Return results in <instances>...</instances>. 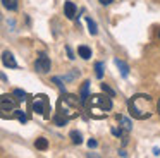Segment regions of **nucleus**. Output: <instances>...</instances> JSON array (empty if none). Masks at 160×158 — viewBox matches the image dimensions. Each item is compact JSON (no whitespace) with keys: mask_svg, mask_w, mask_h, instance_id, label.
I'll return each mask as SVG.
<instances>
[{"mask_svg":"<svg viewBox=\"0 0 160 158\" xmlns=\"http://www.w3.org/2000/svg\"><path fill=\"white\" fill-rule=\"evenodd\" d=\"M2 5H4L7 10H18L19 0H2Z\"/></svg>","mask_w":160,"mask_h":158,"instance_id":"11","label":"nucleus"},{"mask_svg":"<svg viewBox=\"0 0 160 158\" xmlns=\"http://www.w3.org/2000/svg\"><path fill=\"white\" fill-rule=\"evenodd\" d=\"M153 155H155V156H158V155H160V150H157V148H155V150H153Z\"/></svg>","mask_w":160,"mask_h":158,"instance_id":"25","label":"nucleus"},{"mask_svg":"<svg viewBox=\"0 0 160 158\" xmlns=\"http://www.w3.org/2000/svg\"><path fill=\"white\" fill-rule=\"evenodd\" d=\"M78 53H79L81 58L90 60V58H91V48L86 47V45H81V47H78Z\"/></svg>","mask_w":160,"mask_h":158,"instance_id":"9","label":"nucleus"},{"mask_svg":"<svg viewBox=\"0 0 160 158\" xmlns=\"http://www.w3.org/2000/svg\"><path fill=\"white\" fill-rule=\"evenodd\" d=\"M117 122L121 124V129H124L126 132H129V131L132 129L131 120H129V119H126V117H122V115H117Z\"/></svg>","mask_w":160,"mask_h":158,"instance_id":"10","label":"nucleus"},{"mask_svg":"<svg viewBox=\"0 0 160 158\" xmlns=\"http://www.w3.org/2000/svg\"><path fill=\"white\" fill-rule=\"evenodd\" d=\"M2 64H4L5 67H9V69H16V67H18V62H16L14 55H12L9 50H5L4 53H2Z\"/></svg>","mask_w":160,"mask_h":158,"instance_id":"7","label":"nucleus"},{"mask_svg":"<svg viewBox=\"0 0 160 158\" xmlns=\"http://www.w3.org/2000/svg\"><path fill=\"white\" fill-rule=\"evenodd\" d=\"M97 141H95V139H90V141H88V146H90V148H97Z\"/></svg>","mask_w":160,"mask_h":158,"instance_id":"22","label":"nucleus"},{"mask_svg":"<svg viewBox=\"0 0 160 158\" xmlns=\"http://www.w3.org/2000/svg\"><path fill=\"white\" fill-rule=\"evenodd\" d=\"M53 120H55L57 126H66V124H67V119H66V117H62V115H59V113L55 115V119H53Z\"/></svg>","mask_w":160,"mask_h":158,"instance_id":"18","label":"nucleus"},{"mask_svg":"<svg viewBox=\"0 0 160 158\" xmlns=\"http://www.w3.org/2000/svg\"><path fill=\"white\" fill-rule=\"evenodd\" d=\"M86 106V112L91 119H105L107 113L112 110V100L108 96H103V95H91L86 98V101L83 103Z\"/></svg>","mask_w":160,"mask_h":158,"instance_id":"2","label":"nucleus"},{"mask_svg":"<svg viewBox=\"0 0 160 158\" xmlns=\"http://www.w3.org/2000/svg\"><path fill=\"white\" fill-rule=\"evenodd\" d=\"M98 2H100L102 5H110V3L114 2V0H98Z\"/></svg>","mask_w":160,"mask_h":158,"instance_id":"24","label":"nucleus"},{"mask_svg":"<svg viewBox=\"0 0 160 158\" xmlns=\"http://www.w3.org/2000/svg\"><path fill=\"white\" fill-rule=\"evenodd\" d=\"M128 112L132 119L138 120H146L153 115L155 112V100L150 95L145 93H138V95L131 96L128 101Z\"/></svg>","mask_w":160,"mask_h":158,"instance_id":"1","label":"nucleus"},{"mask_svg":"<svg viewBox=\"0 0 160 158\" xmlns=\"http://www.w3.org/2000/svg\"><path fill=\"white\" fill-rule=\"evenodd\" d=\"M102 91H103V93H107L108 96H114V95H115V91H114V89H112L108 84H105V82L102 84Z\"/></svg>","mask_w":160,"mask_h":158,"instance_id":"19","label":"nucleus"},{"mask_svg":"<svg viewBox=\"0 0 160 158\" xmlns=\"http://www.w3.org/2000/svg\"><path fill=\"white\" fill-rule=\"evenodd\" d=\"M35 146L38 148V150H47V148H48V141H47L45 137H38V139L35 141Z\"/></svg>","mask_w":160,"mask_h":158,"instance_id":"15","label":"nucleus"},{"mask_svg":"<svg viewBox=\"0 0 160 158\" xmlns=\"http://www.w3.org/2000/svg\"><path fill=\"white\" fill-rule=\"evenodd\" d=\"M19 100L14 98L12 95H4L0 96V117L7 119V112H16Z\"/></svg>","mask_w":160,"mask_h":158,"instance_id":"4","label":"nucleus"},{"mask_svg":"<svg viewBox=\"0 0 160 158\" xmlns=\"http://www.w3.org/2000/svg\"><path fill=\"white\" fill-rule=\"evenodd\" d=\"M81 108H83L81 100L78 98V96H74V95H67L66 91H64V95L60 96L59 101H57V113L62 115V117H66L67 120L76 119V117L81 113Z\"/></svg>","mask_w":160,"mask_h":158,"instance_id":"3","label":"nucleus"},{"mask_svg":"<svg viewBox=\"0 0 160 158\" xmlns=\"http://www.w3.org/2000/svg\"><path fill=\"white\" fill-rule=\"evenodd\" d=\"M33 110L40 115H43L45 119H50V103H48V98L45 95H38L35 96L33 100Z\"/></svg>","mask_w":160,"mask_h":158,"instance_id":"5","label":"nucleus"},{"mask_svg":"<svg viewBox=\"0 0 160 158\" xmlns=\"http://www.w3.org/2000/svg\"><path fill=\"white\" fill-rule=\"evenodd\" d=\"M50 67H52V62H50V58L47 57L45 53H42L38 58H36V62H35L36 72H40V74H47V72L50 71Z\"/></svg>","mask_w":160,"mask_h":158,"instance_id":"6","label":"nucleus"},{"mask_svg":"<svg viewBox=\"0 0 160 158\" xmlns=\"http://www.w3.org/2000/svg\"><path fill=\"white\" fill-rule=\"evenodd\" d=\"M14 96H18V100H19V101L26 100V93L22 91V89H14Z\"/></svg>","mask_w":160,"mask_h":158,"instance_id":"20","label":"nucleus"},{"mask_svg":"<svg viewBox=\"0 0 160 158\" xmlns=\"http://www.w3.org/2000/svg\"><path fill=\"white\" fill-rule=\"evenodd\" d=\"M52 81H53V82H55V84H57V86H59V89H60V91H66V86H64V84H62V79H60V77H53V79H52Z\"/></svg>","mask_w":160,"mask_h":158,"instance_id":"21","label":"nucleus"},{"mask_svg":"<svg viewBox=\"0 0 160 158\" xmlns=\"http://www.w3.org/2000/svg\"><path fill=\"white\" fill-rule=\"evenodd\" d=\"M88 89H90V81H84L83 82V88H81V103H84L86 101V98H88Z\"/></svg>","mask_w":160,"mask_h":158,"instance_id":"13","label":"nucleus"},{"mask_svg":"<svg viewBox=\"0 0 160 158\" xmlns=\"http://www.w3.org/2000/svg\"><path fill=\"white\" fill-rule=\"evenodd\" d=\"M95 71H97V77L98 79L103 77V64H102V62H97V64H95Z\"/></svg>","mask_w":160,"mask_h":158,"instance_id":"17","label":"nucleus"},{"mask_svg":"<svg viewBox=\"0 0 160 158\" xmlns=\"http://www.w3.org/2000/svg\"><path fill=\"white\" fill-rule=\"evenodd\" d=\"M157 112H158V115H160V100H158V103H157Z\"/></svg>","mask_w":160,"mask_h":158,"instance_id":"26","label":"nucleus"},{"mask_svg":"<svg viewBox=\"0 0 160 158\" xmlns=\"http://www.w3.org/2000/svg\"><path fill=\"white\" fill-rule=\"evenodd\" d=\"M86 24H88V27H90V34H97L98 33V27H97V22H95L91 17H86Z\"/></svg>","mask_w":160,"mask_h":158,"instance_id":"14","label":"nucleus"},{"mask_svg":"<svg viewBox=\"0 0 160 158\" xmlns=\"http://www.w3.org/2000/svg\"><path fill=\"white\" fill-rule=\"evenodd\" d=\"M115 65L119 67V71H121V74L124 76V77H128V74H129V67H128V64H124L122 60H119V58H115Z\"/></svg>","mask_w":160,"mask_h":158,"instance_id":"12","label":"nucleus"},{"mask_svg":"<svg viewBox=\"0 0 160 158\" xmlns=\"http://www.w3.org/2000/svg\"><path fill=\"white\" fill-rule=\"evenodd\" d=\"M66 52H67V55H69V58H74V53H72V50H71V47H66Z\"/></svg>","mask_w":160,"mask_h":158,"instance_id":"23","label":"nucleus"},{"mask_svg":"<svg viewBox=\"0 0 160 158\" xmlns=\"http://www.w3.org/2000/svg\"><path fill=\"white\" fill-rule=\"evenodd\" d=\"M64 16H66L67 19H74V17H76V5H74V2L67 0V2L64 3Z\"/></svg>","mask_w":160,"mask_h":158,"instance_id":"8","label":"nucleus"},{"mask_svg":"<svg viewBox=\"0 0 160 158\" xmlns=\"http://www.w3.org/2000/svg\"><path fill=\"white\" fill-rule=\"evenodd\" d=\"M71 137H72V143L74 144H81V143H83V136H81V132H78V131H71Z\"/></svg>","mask_w":160,"mask_h":158,"instance_id":"16","label":"nucleus"}]
</instances>
